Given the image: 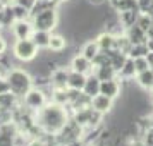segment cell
Masks as SVG:
<instances>
[{"label":"cell","mask_w":153,"mask_h":146,"mask_svg":"<svg viewBox=\"0 0 153 146\" xmlns=\"http://www.w3.org/2000/svg\"><path fill=\"white\" fill-rule=\"evenodd\" d=\"M4 7H5V5H4V4H2V2H0V9H4Z\"/></svg>","instance_id":"cell-43"},{"label":"cell","mask_w":153,"mask_h":146,"mask_svg":"<svg viewBox=\"0 0 153 146\" xmlns=\"http://www.w3.org/2000/svg\"><path fill=\"white\" fill-rule=\"evenodd\" d=\"M71 69H64V67H57L50 72V86L52 88H67V79H69Z\"/></svg>","instance_id":"cell-11"},{"label":"cell","mask_w":153,"mask_h":146,"mask_svg":"<svg viewBox=\"0 0 153 146\" xmlns=\"http://www.w3.org/2000/svg\"><path fill=\"white\" fill-rule=\"evenodd\" d=\"M69 69L74 70V72H81V74L90 76V74H93V70H95V65H93V62H91L90 59H86L83 53H77V55L72 57Z\"/></svg>","instance_id":"cell-7"},{"label":"cell","mask_w":153,"mask_h":146,"mask_svg":"<svg viewBox=\"0 0 153 146\" xmlns=\"http://www.w3.org/2000/svg\"><path fill=\"white\" fill-rule=\"evenodd\" d=\"M136 74L138 72H136V67H134V60H132L131 57H127L126 64L117 70V77L120 81H131V79L136 77Z\"/></svg>","instance_id":"cell-12"},{"label":"cell","mask_w":153,"mask_h":146,"mask_svg":"<svg viewBox=\"0 0 153 146\" xmlns=\"http://www.w3.org/2000/svg\"><path fill=\"white\" fill-rule=\"evenodd\" d=\"M146 47H148V52H153V38L146 40Z\"/></svg>","instance_id":"cell-36"},{"label":"cell","mask_w":153,"mask_h":146,"mask_svg":"<svg viewBox=\"0 0 153 146\" xmlns=\"http://www.w3.org/2000/svg\"><path fill=\"white\" fill-rule=\"evenodd\" d=\"M55 4H64V2H67V0H53Z\"/></svg>","instance_id":"cell-41"},{"label":"cell","mask_w":153,"mask_h":146,"mask_svg":"<svg viewBox=\"0 0 153 146\" xmlns=\"http://www.w3.org/2000/svg\"><path fill=\"white\" fill-rule=\"evenodd\" d=\"M86 74H81V72H74L71 70L69 72V79H67V88L69 90H77V91H83L84 84H86Z\"/></svg>","instance_id":"cell-15"},{"label":"cell","mask_w":153,"mask_h":146,"mask_svg":"<svg viewBox=\"0 0 153 146\" xmlns=\"http://www.w3.org/2000/svg\"><path fill=\"white\" fill-rule=\"evenodd\" d=\"M21 100H22V105H24L26 108H29V110H33V112L43 108V107L50 102L48 95H47L42 88H35V86H33Z\"/></svg>","instance_id":"cell-5"},{"label":"cell","mask_w":153,"mask_h":146,"mask_svg":"<svg viewBox=\"0 0 153 146\" xmlns=\"http://www.w3.org/2000/svg\"><path fill=\"white\" fill-rule=\"evenodd\" d=\"M9 91H10V84H9L7 77H2V79H0V95L9 93Z\"/></svg>","instance_id":"cell-34"},{"label":"cell","mask_w":153,"mask_h":146,"mask_svg":"<svg viewBox=\"0 0 153 146\" xmlns=\"http://www.w3.org/2000/svg\"><path fill=\"white\" fill-rule=\"evenodd\" d=\"M152 9H153V0H138L139 12H150Z\"/></svg>","instance_id":"cell-31"},{"label":"cell","mask_w":153,"mask_h":146,"mask_svg":"<svg viewBox=\"0 0 153 146\" xmlns=\"http://www.w3.org/2000/svg\"><path fill=\"white\" fill-rule=\"evenodd\" d=\"M5 74H7V70H2V69H0V79H2V77H5Z\"/></svg>","instance_id":"cell-40"},{"label":"cell","mask_w":153,"mask_h":146,"mask_svg":"<svg viewBox=\"0 0 153 146\" xmlns=\"http://www.w3.org/2000/svg\"><path fill=\"white\" fill-rule=\"evenodd\" d=\"M138 16H139V10H124V12H119V19L117 21L124 29H127V28H131V26L136 24Z\"/></svg>","instance_id":"cell-16"},{"label":"cell","mask_w":153,"mask_h":146,"mask_svg":"<svg viewBox=\"0 0 153 146\" xmlns=\"http://www.w3.org/2000/svg\"><path fill=\"white\" fill-rule=\"evenodd\" d=\"M93 113V108L91 107H86V108H79V110L72 112V119L76 120L79 125L83 127H88V122H90V117Z\"/></svg>","instance_id":"cell-22"},{"label":"cell","mask_w":153,"mask_h":146,"mask_svg":"<svg viewBox=\"0 0 153 146\" xmlns=\"http://www.w3.org/2000/svg\"><path fill=\"white\" fill-rule=\"evenodd\" d=\"M88 146H93V145H88Z\"/></svg>","instance_id":"cell-49"},{"label":"cell","mask_w":153,"mask_h":146,"mask_svg":"<svg viewBox=\"0 0 153 146\" xmlns=\"http://www.w3.org/2000/svg\"><path fill=\"white\" fill-rule=\"evenodd\" d=\"M36 2H38V0H14V4H19V5H22L24 9H28L29 12L33 10V7L36 5Z\"/></svg>","instance_id":"cell-33"},{"label":"cell","mask_w":153,"mask_h":146,"mask_svg":"<svg viewBox=\"0 0 153 146\" xmlns=\"http://www.w3.org/2000/svg\"><path fill=\"white\" fill-rule=\"evenodd\" d=\"M146 59H148V62H150V67H152V65H153V52H148Z\"/></svg>","instance_id":"cell-37"},{"label":"cell","mask_w":153,"mask_h":146,"mask_svg":"<svg viewBox=\"0 0 153 146\" xmlns=\"http://www.w3.org/2000/svg\"><path fill=\"white\" fill-rule=\"evenodd\" d=\"M136 24H138L141 29H145V31H148V29L153 26V17L150 14H146V12H139L138 16V21H136Z\"/></svg>","instance_id":"cell-28"},{"label":"cell","mask_w":153,"mask_h":146,"mask_svg":"<svg viewBox=\"0 0 153 146\" xmlns=\"http://www.w3.org/2000/svg\"><path fill=\"white\" fill-rule=\"evenodd\" d=\"M136 83H138L139 88L152 91V86H153V70L152 69H146V70H143V72H138V74H136Z\"/></svg>","instance_id":"cell-20"},{"label":"cell","mask_w":153,"mask_h":146,"mask_svg":"<svg viewBox=\"0 0 153 146\" xmlns=\"http://www.w3.org/2000/svg\"><path fill=\"white\" fill-rule=\"evenodd\" d=\"M91 108L105 115V113H108V112L114 108V100L108 98L107 95L98 93V95H95V96L91 98Z\"/></svg>","instance_id":"cell-10"},{"label":"cell","mask_w":153,"mask_h":146,"mask_svg":"<svg viewBox=\"0 0 153 146\" xmlns=\"http://www.w3.org/2000/svg\"><path fill=\"white\" fill-rule=\"evenodd\" d=\"M148 55V47L146 43H138V45H132L129 50V57L131 59H138V57H146Z\"/></svg>","instance_id":"cell-27"},{"label":"cell","mask_w":153,"mask_h":146,"mask_svg":"<svg viewBox=\"0 0 153 146\" xmlns=\"http://www.w3.org/2000/svg\"><path fill=\"white\" fill-rule=\"evenodd\" d=\"M131 47H132V43H131V40L127 38L126 33H122V35H115V47H114V48L117 50V52L126 53V55L129 57V50H131Z\"/></svg>","instance_id":"cell-23"},{"label":"cell","mask_w":153,"mask_h":146,"mask_svg":"<svg viewBox=\"0 0 153 146\" xmlns=\"http://www.w3.org/2000/svg\"><path fill=\"white\" fill-rule=\"evenodd\" d=\"M93 74L98 76L100 81H105V79H112V77H117V70L112 67L110 64H103V65H98L95 67Z\"/></svg>","instance_id":"cell-21"},{"label":"cell","mask_w":153,"mask_h":146,"mask_svg":"<svg viewBox=\"0 0 153 146\" xmlns=\"http://www.w3.org/2000/svg\"><path fill=\"white\" fill-rule=\"evenodd\" d=\"M141 143H143V146H153V129L143 132V139H141Z\"/></svg>","instance_id":"cell-32"},{"label":"cell","mask_w":153,"mask_h":146,"mask_svg":"<svg viewBox=\"0 0 153 146\" xmlns=\"http://www.w3.org/2000/svg\"><path fill=\"white\" fill-rule=\"evenodd\" d=\"M152 93H153V86H152Z\"/></svg>","instance_id":"cell-47"},{"label":"cell","mask_w":153,"mask_h":146,"mask_svg":"<svg viewBox=\"0 0 153 146\" xmlns=\"http://www.w3.org/2000/svg\"><path fill=\"white\" fill-rule=\"evenodd\" d=\"M150 69H152V70H153V65H152V67H150Z\"/></svg>","instance_id":"cell-46"},{"label":"cell","mask_w":153,"mask_h":146,"mask_svg":"<svg viewBox=\"0 0 153 146\" xmlns=\"http://www.w3.org/2000/svg\"><path fill=\"white\" fill-rule=\"evenodd\" d=\"M50 102L67 107L69 105V88H52Z\"/></svg>","instance_id":"cell-18"},{"label":"cell","mask_w":153,"mask_h":146,"mask_svg":"<svg viewBox=\"0 0 153 146\" xmlns=\"http://www.w3.org/2000/svg\"><path fill=\"white\" fill-rule=\"evenodd\" d=\"M108 2H110V5H112V4H114V2H117V0H108Z\"/></svg>","instance_id":"cell-44"},{"label":"cell","mask_w":153,"mask_h":146,"mask_svg":"<svg viewBox=\"0 0 153 146\" xmlns=\"http://www.w3.org/2000/svg\"><path fill=\"white\" fill-rule=\"evenodd\" d=\"M65 47H67V40H65V36H62V35H52L50 36V43H48V50L50 52L59 53V52L65 50Z\"/></svg>","instance_id":"cell-24"},{"label":"cell","mask_w":153,"mask_h":146,"mask_svg":"<svg viewBox=\"0 0 153 146\" xmlns=\"http://www.w3.org/2000/svg\"><path fill=\"white\" fill-rule=\"evenodd\" d=\"M88 2H90V4H93V5H102L105 0H88Z\"/></svg>","instance_id":"cell-38"},{"label":"cell","mask_w":153,"mask_h":146,"mask_svg":"<svg viewBox=\"0 0 153 146\" xmlns=\"http://www.w3.org/2000/svg\"><path fill=\"white\" fill-rule=\"evenodd\" d=\"M19 132V127L14 120L0 125V146H16V134Z\"/></svg>","instance_id":"cell-6"},{"label":"cell","mask_w":153,"mask_h":146,"mask_svg":"<svg viewBox=\"0 0 153 146\" xmlns=\"http://www.w3.org/2000/svg\"><path fill=\"white\" fill-rule=\"evenodd\" d=\"M38 52L40 48L36 47L31 38H26V40H16L14 48H12V53L17 60L21 62H31L38 57Z\"/></svg>","instance_id":"cell-4"},{"label":"cell","mask_w":153,"mask_h":146,"mask_svg":"<svg viewBox=\"0 0 153 146\" xmlns=\"http://www.w3.org/2000/svg\"><path fill=\"white\" fill-rule=\"evenodd\" d=\"M146 35H148V38H153V26L148 29V31H146Z\"/></svg>","instance_id":"cell-39"},{"label":"cell","mask_w":153,"mask_h":146,"mask_svg":"<svg viewBox=\"0 0 153 146\" xmlns=\"http://www.w3.org/2000/svg\"><path fill=\"white\" fill-rule=\"evenodd\" d=\"M95 40H97L100 50H103V52L112 50L115 47V35H114L112 31H103V33H100Z\"/></svg>","instance_id":"cell-14"},{"label":"cell","mask_w":153,"mask_h":146,"mask_svg":"<svg viewBox=\"0 0 153 146\" xmlns=\"http://www.w3.org/2000/svg\"><path fill=\"white\" fill-rule=\"evenodd\" d=\"M152 102H153V98H152Z\"/></svg>","instance_id":"cell-50"},{"label":"cell","mask_w":153,"mask_h":146,"mask_svg":"<svg viewBox=\"0 0 153 146\" xmlns=\"http://www.w3.org/2000/svg\"><path fill=\"white\" fill-rule=\"evenodd\" d=\"M126 35H127V38H129V40H131L132 45H138V43H146V40H148L146 31H145V29H141L138 24H134V26H131V28L126 29Z\"/></svg>","instance_id":"cell-13"},{"label":"cell","mask_w":153,"mask_h":146,"mask_svg":"<svg viewBox=\"0 0 153 146\" xmlns=\"http://www.w3.org/2000/svg\"><path fill=\"white\" fill-rule=\"evenodd\" d=\"M120 91H122V84H120V79L119 77L105 79V81L100 83V93L102 95H107L112 100H115V98L120 96Z\"/></svg>","instance_id":"cell-8"},{"label":"cell","mask_w":153,"mask_h":146,"mask_svg":"<svg viewBox=\"0 0 153 146\" xmlns=\"http://www.w3.org/2000/svg\"><path fill=\"white\" fill-rule=\"evenodd\" d=\"M55 146H67V145H62V143H57Z\"/></svg>","instance_id":"cell-42"},{"label":"cell","mask_w":153,"mask_h":146,"mask_svg":"<svg viewBox=\"0 0 153 146\" xmlns=\"http://www.w3.org/2000/svg\"><path fill=\"white\" fill-rule=\"evenodd\" d=\"M33 22L31 19H24V21H16L12 24V35L16 36V40H26V38H31L33 35Z\"/></svg>","instance_id":"cell-9"},{"label":"cell","mask_w":153,"mask_h":146,"mask_svg":"<svg viewBox=\"0 0 153 146\" xmlns=\"http://www.w3.org/2000/svg\"><path fill=\"white\" fill-rule=\"evenodd\" d=\"M115 12H124V10H138V0H117L112 4Z\"/></svg>","instance_id":"cell-26"},{"label":"cell","mask_w":153,"mask_h":146,"mask_svg":"<svg viewBox=\"0 0 153 146\" xmlns=\"http://www.w3.org/2000/svg\"><path fill=\"white\" fill-rule=\"evenodd\" d=\"M81 53H83L86 59H90V60H93L95 57L100 53V47H98L97 40H90V42H86L83 45V48H81Z\"/></svg>","instance_id":"cell-25"},{"label":"cell","mask_w":153,"mask_h":146,"mask_svg":"<svg viewBox=\"0 0 153 146\" xmlns=\"http://www.w3.org/2000/svg\"><path fill=\"white\" fill-rule=\"evenodd\" d=\"M134 60V67H136V72H143V70L150 69V62L146 57H138V59H132Z\"/></svg>","instance_id":"cell-30"},{"label":"cell","mask_w":153,"mask_h":146,"mask_svg":"<svg viewBox=\"0 0 153 146\" xmlns=\"http://www.w3.org/2000/svg\"><path fill=\"white\" fill-rule=\"evenodd\" d=\"M71 117L72 115H71V110L67 107L48 102L43 108L35 112V124L42 129L43 134L57 136Z\"/></svg>","instance_id":"cell-1"},{"label":"cell","mask_w":153,"mask_h":146,"mask_svg":"<svg viewBox=\"0 0 153 146\" xmlns=\"http://www.w3.org/2000/svg\"><path fill=\"white\" fill-rule=\"evenodd\" d=\"M152 120H153V115H152Z\"/></svg>","instance_id":"cell-48"},{"label":"cell","mask_w":153,"mask_h":146,"mask_svg":"<svg viewBox=\"0 0 153 146\" xmlns=\"http://www.w3.org/2000/svg\"><path fill=\"white\" fill-rule=\"evenodd\" d=\"M50 36H52V33H50V31H42V29H35V31H33V35H31V40H33V43H35L38 48L43 50V48H48Z\"/></svg>","instance_id":"cell-17"},{"label":"cell","mask_w":153,"mask_h":146,"mask_svg":"<svg viewBox=\"0 0 153 146\" xmlns=\"http://www.w3.org/2000/svg\"><path fill=\"white\" fill-rule=\"evenodd\" d=\"M12 10H14L16 21H24V19H31V12L28 9H24L19 4H12Z\"/></svg>","instance_id":"cell-29"},{"label":"cell","mask_w":153,"mask_h":146,"mask_svg":"<svg viewBox=\"0 0 153 146\" xmlns=\"http://www.w3.org/2000/svg\"><path fill=\"white\" fill-rule=\"evenodd\" d=\"M5 50H7V42H5V40L0 36V57L5 53Z\"/></svg>","instance_id":"cell-35"},{"label":"cell","mask_w":153,"mask_h":146,"mask_svg":"<svg viewBox=\"0 0 153 146\" xmlns=\"http://www.w3.org/2000/svg\"><path fill=\"white\" fill-rule=\"evenodd\" d=\"M9 84H10V91L17 95L19 98H22L26 93H28L31 88H33V77L29 76V72H26L24 69H19V67H14V69H9L7 74Z\"/></svg>","instance_id":"cell-2"},{"label":"cell","mask_w":153,"mask_h":146,"mask_svg":"<svg viewBox=\"0 0 153 146\" xmlns=\"http://www.w3.org/2000/svg\"><path fill=\"white\" fill-rule=\"evenodd\" d=\"M100 79H98V76H95V74H90V76L86 77V84H84L83 91L88 95V96H95V95H98L100 93Z\"/></svg>","instance_id":"cell-19"},{"label":"cell","mask_w":153,"mask_h":146,"mask_svg":"<svg viewBox=\"0 0 153 146\" xmlns=\"http://www.w3.org/2000/svg\"><path fill=\"white\" fill-rule=\"evenodd\" d=\"M43 2H53V0H43ZM53 4H55V2H53Z\"/></svg>","instance_id":"cell-45"},{"label":"cell","mask_w":153,"mask_h":146,"mask_svg":"<svg viewBox=\"0 0 153 146\" xmlns=\"http://www.w3.org/2000/svg\"><path fill=\"white\" fill-rule=\"evenodd\" d=\"M31 22L35 29H42V31H53L59 24V12L55 7H47L31 16Z\"/></svg>","instance_id":"cell-3"}]
</instances>
